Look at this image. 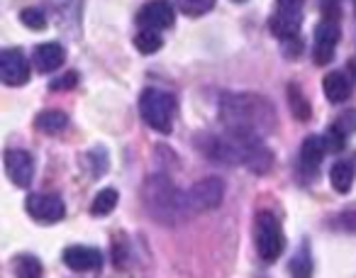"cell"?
<instances>
[{"instance_id":"11","label":"cell","mask_w":356,"mask_h":278,"mask_svg":"<svg viewBox=\"0 0 356 278\" xmlns=\"http://www.w3.org/2000/svg\"><path fill=\"white\" fill-rule=\"evenodd\" d=\"M302 27V10L298 8H276V13L268 20V30L278 37V40H298Z\"/></svg>"},{"instance_id":"18","label":"cell","mask_w":356,"mask_h":278,"mask_svg":"<svg viewBox=\"0 0 356 278\" xmlns=\"http://www.w3.org/2000/svg\"><path fill=\"white\" fill-rule=\"evenodd\" d=\"M118 200H120L118 190H115V188H103L93 198V203H90V215H93V218H108V215L118 208Z\"/></svg>"},{"instance_id":"23","label":"cell","mask_w":356,"mask_h":278,"mask_svg":"<svg viewBox=\"0 0 356 278\" xmlns=\"http://www.w3.org/2000/svg\"><path fill=\"white\" fill-rule=\"evenodd\" d=\"M178 10L184 13L188 17H198V15H205L215 8V0H176Z\"/></svg>"},{"instance_id":"24","label":"cell","mask_w":356,"mask_h":278,"mask_svg":"<svg viewBox=\"0 0 356 278\" xmlns=\"http://www.w3.org/2000/svg\"><path fill=\"white\" fill-rule=\"evenodd\" d=\"M86 161H88L90 166V174H93V179H103L105 174H108V152L103 149V147H98V149L88 152V156H86Z\"/></svg>"},{"instance_id":"29","label":"cell","mask_w":356,"mask_h":278,"mask_svg":"<svg viewBox=\"0 0 356 278\" xmlns=\"http://www.w3.org/2000/svg\"><path fill=\"white\" fill-rule=\"evenodd\" d=\"M278 8H298V10H302V0H276Z\"/></svg>"},{"instance_id":"10","label":"cell","mask_w":356,"mask_h":278,"mask_svg":"<svg viewBox=\"0 0 356 278\" xmlns=\"http://www.w3.org/2000/svg\"><path fill=\"white\" fill-rule=\"evenodd\" d=\"M176 20V10L168 0H152L137 13V22L149 30H166Z\"/></svg>"},{"instance_id":"3","label":"cell","mask_w":356,"mask_h":278,"mask_svg":"<svg viewBox=\"0 0 356 278\" xmlns=\"http://www.w3.org/2000/svg\"><path fill=\"white\" fill-rule=\"evenodd\" d=\"M139 113L152 129L168 134L173 129V117H176V98L166 90L147 88L139 98Z\"/></svg>"},{"instance_id":"16","label":"cell","mask_w":356,"mask_h":278,"mask_svg":"<svg viewBox=\"0 0 356 278\" xmlns=\"http://www.w3.org/2000/svg\"><path fill=\"white\" fill-rule=\"evenodd\" d=\"M66 124H69V117L61 110H44L35 120V127L44 134H59L61 129H66Z\"/></svg>"},{"instance_id":"15","label":"cell","mask_w":356,"mask_h":278,"mask_svg":"<svg viewBox=\"0 0 356 278\" xmlns=\"http://www.w3.org/2000/svg\"><path fill=\"white\" fill-rule=\"evenodd\" d=\"M322 90H325L330 103L339 105L351 95V81L346 79L341 71H332V74H327L325 79H322Z\"/></svg>"},{"instance_id":"13","label":"cell","mask_w":356,"mask_h":278,"mask_svg":"<svg viewBox=\"0 0 356 278\" xmlns=\"http://www.w3.org/2000/svg\"><path fill=\"white\" fill-rule=\"evenodd\" d=\"M32 59H35V69L40 74H51L66 61V49L59 42H44V44H40L35 49Z\"/></svg>"},{"instance_id":"31","label":"cell","mask_w":356,"mask_h":278,"mask_svg":"<svg viewBox=\"0 0 356 278\" xmlns=\"http://www.w3.org/2000/svg\"><path fill=\"white\" fill-rule=\"evenodd\" d=\"M354 13H356V6H354Z\"/></svg>"},{"instance_id":"26","label":"cell","mask_w":356,"mask_h":278,"mask_svg":"<svg viewBox=\"0 0 356 278\" xmlns=\"http://www.w3.org/2000/svg\"><path fill=\"white\" fill-rule=\"evenodd\" d=\"M325 147H327V152H341L344 149V145H346V134L341 132V129H337L334 124H332L330 129L325 132Z\"/></svg>"},{"instance_id":"1","label":"cell","mask_w":356,"mask_h":278,"mask_svg":"<svg viewBox=\"0 0 356 278\" xmlns=\"http://www.w3.org/2000/svg\"><path fill=\"white\" fill-rule=\"evenodd\" d=\"M220 117L227 129L271 134L276 129V108L257 93H225L220 98Z\"/></svg>"},{"instance_id":"5","label":"cell","mask_w":356,"mask_h":278,"mask_svg":"<svg viewBox=\"0 0 356 278\" xmlns=\"http://www.w3.org/2000/svg\"><path fill=\"white\" fill-rule=\"evenodd\" d=\"M186 200H188L191 215L210 213V210L220 208L225 200V181L218 176H208V179L193 183L186 190Z\"/></svg>"},{"instance_id":"22","label":"cell","mask_w":356,"mask_h":278,"mask_svg":"<svg viewBox=\"0 0 356 278\" xmlns=\"http://www.w3.org/2000/svg\"><path fill=\"white\" fill-rule=\"evenodd\" d=\"M288 268H291V273H293V276H298V278L312 276V256H310V252H307L305 244H302L300 252L293 256V261L288 263Z\"/></svg>"},{"instance_id":"25","label":"cell","mask_w":356,"mask_h":278,"mask_svg":"<svg viewBox=\"0 0 356 278\" xmlns=\"http://www.w3.org/2000/svg\"><path fill=\"white\" fill-rule=\"evenodd\" d=\"M20 20L27 30H35V32L47 30V15L40 10V8H25V10L20 13Z\"/></svg>"},{"instance_id":"6","label":"cell","mask_w":356,"mask_h":278,"mask_svg":"<svg viewBox=\"0 0 356 278\" xmlns=\"http://www.w3.org/2000/svg\"><path fill=\"white\" fill-rule=\"evenodd\" d=\"M27 213H30L32 220L42 224H54L61 222L66 215V205L64 200L59 198L56 193H32L27 195V203H25Z\"/></svg>"},{"instance_id":"21","label":"cell","mask_w":356,"mask_h":278,"mask_svg":"<svg viewBox=\"0 0 356 278\" xmlns=\"http://www.w3.org/2000/svg\"><path fill=\"white\" fill-rule=\"evenodd\" d=\"M13 266H15V273L20 278H40L42 276V261L37 256H32V254H22V256H17L15 261H13Z\"/></svg>"},{"instance_id":"4","label":"cell","mask_w":356,"mask_h":278,"mask_svg":"<svg viewBox=\"0 0 356 278\" xmlns=\"http://www.w3.org/2000/svg\"><path fill=\"white\" fill-rule=\"evenodd\" d=\"M254 239H257V254L266 263L278 261L286 249V234H283L281 220L268 210H261L254 222Z\"/></svg>"},{"instance_id":"30","label":"cell","mask_w":356,"mask_h":278,"mask_svg":"<svg viewBox=\"0 0 356 278\" xmlns=\"http://www.w3.org/2000/svg\"><path fill=\"white\" fill-rule=\"evenodd\" d=\"M234 3H247V0H234Z\"/></svg>"},{"instance_id":"8","label":"cell","mask_w":356,"mask_h":278,"mask_svg":"<svg viewBox=\"0 0 356 278\" xmlns=\"http://www.w3.org/2000/svg\"><path fill=\"white\" fill-rule=\"evenodd\" d=\"M0 79L6 85H25L30 81V64L22 49L0 51Z\"/></svg>"},{"instance_id":"14","label":"cell","mask_w":356,"mask_h":278,"mask_svg":"<svg viewBox=\"0 0 356 278\" xmlns=\"http://www.w3.org/2000/svg\"><path fill=\"white\" fill-rule=\"evenodd\" d=\"M325 139L320 137V134H310V137H305V142H302L300 147V169L302 174L312 176L317 169H320L322 159H325Z\"/></svg>"},{"instance_id":"20","label":"cell","mask_w":356,"mask_h":278,"mask_svg":"<svg viewBox=\"0 0 356 278\" xmlns=\"http://www.w3.org/2000/svg\"><path fill=\"white\" fill-rule=\"evenodd\" d=\"M134 47H137L142 54H156V51L163 47V40H161V35H159V30L144 27V30L134 37Z\"/></svg>"},{"instance_id":"7","label":"cell","mask_w":356,"mask_h":278,"mask_svg":"<svg viewBox=\"0 0 356 278\" xmlns=\"http://www.w3.org/2000/svg\"><path fill=\"white\" fill-rule=\"evenodd\" d=\"M341 30L334 20H325L315 27V47H312V59L317 66H327L334 59L337 44H339Z\"/></svg>"},{"instance_id":"9","label":"cell","mask_w":356,"mask_h":278,"mask_svg":"<svg viewBox=\"0 0 356 278\" xmlns=\"http://www.w3.org/2000/svg\"><path fill=\"white\" fill-rule=\"evenodd\" d=\"M6 174L17 188H30L35 179V161L30 152L25 149H8L6 152Z\"/></svg>"},{"instance_id":"12","label":"cell","mask_w":356,"mask_h":278,"mask_svg":"<svg viewBox=\"0 0 356 278\" xmlns=\"http://www.w3.org/2000/svg\"><path fill=\"white\" fill-rule=\"evenodd\" d=\"M64 263L71 271H100L103 268V254L95 247H83V244H74V247L64 249Z\"/></svg>"},{"instance_id":"2","label":"cell","mask_w":356,"mask_h":278,"mask_svg":"<svg viewBox=\"0 0 356 278\" xmlns=\"http://www.w3.org/2000/svg\"><path fill=\"white\" fill-rule=\"evenodd\" d=\"M142 200L147 213L161 224H181L191 218L186 193H181L166 174H152L144 181Z\"/></svg>"},{"instance_id":"27","label":"cell","mask_w":356,"mask_h":278,"mask_svg":"<svg viewBox=\"0 0 356 278\" xmlns=\"http://www.w3.org/2000/svg\"><path fill=\"white\" fill-rule=\"evenodd\" d=\"M334 127L341 129L346 137H349L351 132H356V110H346V113H341L339 117H337Z\"/></svg>"},{"instance_id":"28","label":"cell","mask_w":356,"mask_h":278,"mask_svg":"<svg viewBox=\"0 0 356 278\" xmlns=\"http://www.w3.org/2000/svg\"><path fill=\"white\" fill-rule=\"evenodd\" d=\"M76 83H79V74H76V71H69V74L49 81V88L51 90H69V88H74Z\"/></svg>"},{"instance_id":"17","label":"cell","mask_w":356,"mask_h":278,"mask_svg":"<svg viewBox=\"0 0 356 278\" xmlns=\"http://www.w3.org/2000/svg\"><path fill=\"white\" fill-rule=\"evenodd\" d=\"M330 183L337 193H349L354 186V166L349 161H337L330 171Z\"/></svg>"},{"instance_id":"19","label":"cell","mask_w":356,"mask_h":278,"mask_svg":"<svg viewBox=\"0 0 356 278\" xmlns=\"http://www.w3.org/2000/svg\"><path fill=\"white\" fill-rule=\"evenodd\" d=\"M288 105H291L293 117H298L300 122H307V120L312 117V108L305 95H302L300 85H296V83L288 85Z\"/></svg>"}]
</instances>
